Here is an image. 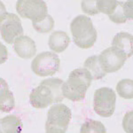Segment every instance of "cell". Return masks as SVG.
Returning <instances> with one entry per match:
<instances>
[{"instance_id":"6da1fadb","label":"cell","mask_w":133,"mask_h":133,"mask_svg":"<svg viewBox=\"0 0 133 133\" xmlns=\"http://www.w3.org/2000/svg\"><path fill=\"white\" fill-rule=\"evenodd\" d=\"M64 81L59 78H48L32 90L29 95V103L35 108H45L52 104L63 100L61 86Z\"/></svg>"},{"instance_id":"7a4b0ae2","label":"cell","mask_w":133,"mask_h":133,"mask_svg":"<svg viewBox=\"0 0 133 133\" xmlns=\"http://www.w3.org/2000/svg\"><path fill=\"white\" fill-rule=\"evenodd\" d=\"M91 74L84 68L73 70L61 86L62 96L71 101H82L84 99L88 88L91 86Z\"/></svg>"},{"instance_id":"3957f363","label":"cell","mask_w":133,"mask_h":133,"mask_svg":"<svg viewBox=\"0 0 133 133\" xmlns=\"http://www.w3.org/2000/svg\"><path fill=\"white\" fill-rule=\"evenodd\" d=\"M70 31L73 41L81 49L91 48L97 40V30L92 21L83 14L73 19L70 23Z\"/></svg>"},{"instance_id":"277c9868","label":"cell","mask_w":133,"mask_h":133,"mask_svg":"<svg viewBox=\"0 0 133 133\" xmlns=\"http://www.w3.org/2000/svg\"><path fill=\"white\" fill-rule=\"evenodd\" d=\"M61 61L54 52L44 51L36 56L31 62V69L38 76H51L59 71Z\"/></svg>"},{"instance_id":"5b68a950","label":"cell","mask_w":133,"mask_h":133,"mask_svg":"<svg viewBox=\"0 0 133 133\" xmlns=\"http://www.w3.org/2000/svg\"><path fill=\"white\" fill-rule=\"evenodd\" d=\"M116 95L113 89L102 87L94 93L93 109L97 115L102 117H110L115 109Z\"/></svg>"},{"instance_id":"8992f818","label":"cell","mask_w":133,"mask_h":133,"mask_svg":"<svg viewBox=\"0 0 133 133\" xmlns=\"http://www.w3.org/2000/svg\"><path fill=\"white\" fill-rule=\"evenodd\" d=\"M16 11L19 15L31 20L32 22L42 20L48 14L46 3L41 0H19L16 3Z\"/></svg>"},{"instance_id":"52a82bcc","label":"cell","mask_w":133,"mask_h":133,"mask_svg":"<svg viewBox=\"0 0 133 133\" xmlns=\"http://www.w3.org/2000/svg\"><path fill=\"white\" fill-rule=\"evenodd\" d=\"M0 34L5 42L9 44H14L16 38L23 34V28L20 18L11 12L4 15L0 19Z\"/></svg>"},{"instance_id":"ba28073f","label":"cell","mask_w":133,"mask_h":133,"mask_svg":"<svg viewBox=\"0 0 133 133\" xmlns=\"http://www.w3.org/2000/svg\"><path fill=\"white\" fill-rule=\"evenodd\" d=\"M98 58L100 66L106 74L121 69L128 59L123 51L113 46L103 51Z\"/></svg>"},{"instance_id":"9c48e42d","label":"cell","mask_w":133,"mask_h":133,"mask_svg":"<svg viewBox=\"0 0 133 133\" xmlns=\"http://www.w3.org/2000/svg\"><path fill=\"white\" fill-rule=\"evenodd\" d=\"M71 117L72 113L69 108L64 104H55L48 110L45 126L63 129L66 130Z\"/></svg>"},{"instance_id":"30bf717a","label":"cell","mask_w":133,"mask_h":133,"mask_svg":"<svg viewBox=\"0 0 133 133\" xmlns=\"http://www.w3.org/2000/svg\"><path fill=\"white\" fill-rule=\"evenodd\" d=\"M14 51L21 59H29L34 57L36 53V43L28 36H21L17 37L14 43Z\"/></svg>"},{"instance_id":"8fae6325","label":"cell","mask_w":133,"mask_h":133,"mask_svg":"<svg viewBox=\"0 0 133 133\" xmlns=\"http://www.w3.org/2000/svg\"><path fill=\"white\" fill-rule=\"evenodd\" d=\"M133 10H132V1L120 2L117 1V6L109 19L115 23L121 24L127 21V20L133 19Z\"/></svg>"},{"instance_id":"7c38bea8","label":"cell","mask_w":133,"mask_h":133,"mask_svg":"<svg viewBox=\"0 0 133 133\" xmlns=\"http://www.w3.org/2000/svg\"><path fill=\"white\" fill-rule=\"evenodd\" d=\"M15 100L14 93L9 90L7 82L0 78V111L3 113L11 112L14 108Z\"/></svg>"},{"instance_id":"4fadbf2b","label":"cell","mask_w":133,"mask_h":133,"mask_svg":"<svg viewBox=\"0 0 133 133\" xmlns=\"http://www.w3.org/2000/svg\"><path fill=\"white\" fill-rule=\"evenodd\" d=\"M133 36L127 32H120L116 34L112 41V46L122 51L124 54L130 58L132 56L133 52Z\"/></svg>"},{"instance_id":"5bb4252c","label":"cell","mask_w":133,"mask_h":133,"mask_svg":"<svg viewBox=\"0 0 133 133\" xmlns=\"http://www.w3.org/2000/svg\"><path fill=\"white\" fill-rule=\"evenodd\" d=\"M69 43L70 37L68 36V34L64 31L58 30L51 34L49 37L48 45L51 51H54V53H59L68 48Z\"/></svg>"},{"instance_id":"9a60e30c","label":"cell","mask_w":133,"mask_h":133,"mask_svg":"<svg viewBox=\"0 0 133 133\" xmlns=\"http://www.w3.org/2000/svg\"><path fill=\"white\" fill-rule=\"evenodd\" d=\"M23 124L16 115H10L0 119V133H21Z\"/></svg>"},{"instance_id":"2e32d148","label":"cell","mask_w":133,"mask_h":133,"mask_svg":"<svg viewBox=\"0 0 133 133\" xmlns=\"http://www.w3.org/2000/svg\"><path fill=\"white\" fill-rule=\"evenodd\" d=\"M83 66H84L85 69H87L90 72L92 80L101 79L104 76H106L107 75L104 72V70L102 69L99 61H98V58L96 55L88 58L83 63Z\"/></svg>"},{"instance_id":"e0dca14e","label":"cell","mask_w":133,"mask_h":133,"mask_svg":"<svg viewBox=\"0 0 133 133\" xmlns=\"http://www.w3.org/2000/svg\"><path fill=\"white\" fill-rule=\"evenodd\" d=\"M80 133H107V129L99 121L88 119L81 126Z\"/></svg>"},{"instance_id":"ac0fdd59","label":"cell","mask_w":133,"mask_h":133,"mask_svg":"<svg viewBox=\"0 0 133 133\" xmlns=\"http://www.w3.org/2000/svg\"><path fill=\"white\" fill-rule=\"evenodd\" d=\"M116 91L121 98L131 99L133 98V81L131 79H123L116 85Z\"/></svg>"},{"instance_id":"d6986e66","label":"cell","mask_w":133,"mask_h":133,"mask_svg":"<svg viewBox=\"0 0 133 133\" xmlns=\"http://www.w3.org/2000/svg\"><path fill=\"white\" fill-rule=\"evenodd\" d=\"M32 25H33L34 29L38 33H49L54 28V20L51 15L47 14L42 20L36 21V22H32Z\"/></svg>"},{"instance_id":"ffe728a7","label":"cell","mask_w":133,"mask_h":133,"mask_svg":"<svg viewBox=\"0 0 133 133\" xmlns=\"http://www.w3.org/2000/svg\"><path fill=\"white\" fill-rule=\"evenodd\" d=\"M117 6L115 0H96V8L98 12L111 15Z\"/></svg>"},{"instance_id":"44dd1931","label":"cell","mask_w":133,"mask_h":133,"mask_svg":"<svg viewBox=\"0 0 133 133\" xmlns=\"http://www.w3.org/2000/svg\"><path fill=\"white\" fill-rule=\"evenodd\" d=\"M82 9L85 14L89 15H95L98 14L97 8H96V0L92 1H82Z\"/></svg>"},{"instance_id":"7402d4cb","label":"cell","mask_w":133,"mask_h":133,"mask_svg":"<svg viewBox=\"0 0 133 133\" xmlns=\"http://www.w3.org/2000/svg\"><path fill=\"white\" fill-rule=\"evenodd\" d=\"M133 111H130L125 115L123 120V128L126 133H133Z\"/></svg>"},{"instance_id":"603a6c76","label":"cell","mask_w":133,"mask_h":133,"mask_svg":"<svg viewBox=\"0 0 133 133\" xmlns=\"http://www.w3.org/2000/svg\"><path fill=\"white\" fill-rule=\"evenodd\" d=\"M8 59V51L7 48L0 42V64H3Z\"/></svg>"},{"instance_id":"cb8c5ba5","label":"cell","mask_w":133,"mask_h":133,"mask_svg":"<svg viewBox=\"0 0 133 133\" xmlns=\"http://www.w3.org/2000/svg\"><path fill=\"white\" fill-rule=\"evenodd\" d=\"M45 133H66V130L63 129L45 126Z\"/></svg>"},{"instance_id":"d4e9b609","label":"cell","mask_w":133,"mask_h":133,"mask_svg":"<svg viewBox=\"0 0 133 133\" xmlns=\"http://www.w3.org/2000/svg\"><path fill=\"white\" fill-rule=\"evenodd\" d=\"M6 14H7V12H6L5 6L4 5L3 2L0 1V19H1L4 15H5Z\"/></svg>"}]
</instances>
